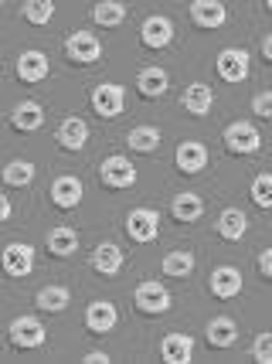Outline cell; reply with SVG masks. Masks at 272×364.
<instances>
[{"instance_id":"277c9868","label":"cell","mask_w":272,"mask_h":364,"mask_svg":"<svg viewBox=\"0 0 272 364\" xmlns=\"http://www.w3.org/2000/svg\"><path fill=\"white\" fill-rule=\"evenodd\" d=\"M136 310H143V314H167L170 310V293H167V286L157 283V279H146V283L136 286Z\"/></svg>"},{"instance_id":"d590c367","label":"cell","mask_w":272,"mask_h":364,"mask_svg":"<svg viewBox=\"0 0 272 364\" xmlns=\"http://www.w3.org/2000/svg\"><path fill=\"white\" fill-rule=\"evenodd\" d=\"M259 272H262L266 279L272 276V252L269 249H262V252H259Z\"/></svg>"},{"instance_id":"4dcf8cb0","label":"cell","mask_w":272,"mask_h":364,"mask_svg":"<svg viewBox=\"0 0 272 364\" xmlns=\"http://www.w3.org/2000/svg\"><path fill=\"white\" fill-rule=\"evenodd\" d=\"M163 272H167V276H177V279L191 276V272H194V255L187 252V249L167 252V255H163Z\"/></svg>"},{"instance_id":"cb8c5ba5","label":"cell","mask_w":272,"mask_h":364,"mask_svg":"<svg viewBox=\"0 0 272 364\" xmlns=\"http://www.w3.org/2000/svg\"><path fill=\"white\" fill-rule=\"evenodd\" d=\"M11 123H14V129H21V133H34V129H41V123H45V109L28 99V102H21L14 109Z\"/></svg>"},{"instance_id":"d6a6232c","label":"cell","mask_w":272,"mask_h":364,"mask_svg":"<svg viewBox=\"0 0 272 364\" xmlns=\"http://www.w3.org/2000/svg\"><path fill=\"white\" fill-rule=\"evenodd\" d=\"M252 201L259 208H272V174H259L252 181Z\"/></svg>"},{"instance_id":"d4e9b609","label":"cell","mask_w":272,"mask_h":364,"mask_svg":"<svg viewBox=\"0 0 272 364\" xmlns=\"http://www.w3.org/2000/svg\"><path fill=\"white\" fill-rule=\"evenodd\" d=\"M136 85H140V92L143 95H163L167 92V85H170V75L163 72V68H157V65H150V68H143L140 75H136Z\"/></svg>"},{"instance_id":"d6986e66","label":"cell","mask_w":272,"mask_h":364,"mask_svg":"<svg viewBox=\"0 0 272 364\" xmlns=\"http://www.w3.org/2000/svg\"><path fill=\"white\" fill-rule=\"evenodd\" d=\"M180 102H184V109L191 112V116H208L214 95H211V89L205 85V82H194V85H187V89H184Z\"/></svg>"},{"instance_id":"603a6c76","label":"cell","mask_w":272,"mask_h":364,"mask_svg":"<svg viewBox=\"0 0 272 364\" xmlns=\"http://www.w3.org/2000/svg\"><path fill=\"white\" fill-rule=\"evenodd\" d=\"M205 333H208L211 348H232L235 337H239V327H235L232 317H214V320H208V331Z\"/></svg>"},{"instance_id":"6da1fadb","label":"cell","mask_w":272,"mask_h":364,"mask_svg":"<svg viewBox=\"0 0 272 364\" xmlns=\"http://www.w3.org/2000/svg\"><path fill=\"white\" fill-rule=\"evenodd\" d=\"M65 55L75 65H92L102 58V45H99V38L92 31H75L65 38Z\"/></svg>"},{"instance_id":"5bb4252c","label":"cell","mask_w":272,"mask_h":364,"mask_svg":"<svg viewBox=\"0 0 272 364\" xmlns=\"http://www.w3.org/2000/svg\"><path fill=\"white\" fill-rule=\"evenodd\" d=\"M224 17H228V11H224V4H218V0H194L191 4V21L197 28H205V31L222 28Z\"/></svg>"},{"instance_id":"7402d4cb","label":"cell","mask_w":272,"mask_h":364,"mask_svg":"<svg viewBox=\"0 0 272 364\" xmlns=\"http://www.w3.org/2000/svg\"><path fill=\"white\" fill-rule=\"evenodd\" d=\"M92 266L102 276H116V272L123 269V249L116 242H102L96 252H92Z\"/></svg>"},{"instance_id":"3957f363","label":"cell","mask_w":272,"mask_h":364,"mask_svg":"<svg viewBox=\"0 0 272 364\" xmlns=\"http://www.w3.org/2000/svg\"><path fill=\"white\" fill-rule=\"evenodd\" d=\"M126 106V89L119 82H102L96 92H92V109L102 116V119H116Z\"/></svg>"},{"instance_id":"5b68a950","label":"cell","mask_w":272,"mask_h":364,"mask_svg":"<svg viewBox=\"0 0 272 364\" xmlns=\"http://www.w3.org/2000/svg\"><path fill=\"white\" fill-rule=\"evenodd\" d=\"M11 341H14V348H41L45 341H48V331H45V323L38 317H17L11 323Z\"/></svg>"},{"instance_id":"7c38bea8","label":"cell","mask_w":272,"mask_h":364,"mask_svg":"<svg viewBox=\"0 0 272 364\" xmlns=\"http://www.w3.org/2000/svg\"><path fill=\"white\" fill-rule=\"evenodd\" d=\"M161 354H163V361L167 364H187L194 358V337L191 333H163V341H161Z\"/></svg>"},{"instance_id":"484cf974","label":"cell","mask_w":272,"mask_h":364,"mask_svg":"<svg viewBox=\"0 0 272 364\" xmlns=\"http://www.w3.org/2000/svg\"><path fill=\"white\" fill-rule=\"evenodd\" d=\"M123 17H126V4H119V0H99L92 7V21L102 28H119Z\"/></svg>"},{"instance_id":"4fadbf2b","label":"cell","mask_w":272,"mask_h":364,"mask_svg":"<svg viewBox=\"0 0 272 364\" xmlns=\"http://www.w3.org/2000/svg\"><path fill=\"white\" fill-rule=\"evenodd\" d=\"M51 201H55V208H62V211L79 208L82 205V181L72 174L55 177V184H51Z\"/></svg>"},{"instance_id":"7a4b0ae2","label":"cell","mask_w":272,"mask_h":364,"mask_svg":"<svg viewBox=\"0 0 272 364\" xmlns=\"http://www.w3.org/2000/svg\"><path fill=\"white\" fill-rule=\"evenodd\" d=\"M0 266L7 276H14V279H24V276H31L34 269V245L28 242H11L4 255H0Z\"/></svg>"},{"instance_id":"8992f818","label":"cell","mask_w":272,"mask_h":364,"mask_svg":"<svg viewBox=\"0 0 272 364\" xmlns=\"http://www.w3.org/2000/svg\"><path fill=\"white\" fill-rule=\"evenodd\" d=\"M99 174H102V184H106V188H116V191H126L136 184V167H133L129 157H106Z\"/></svg>"},{"instance_id":"ac0fdd59","label":"cell","mask_w":272,"mask_h":364,"mask_svg":"<svg viewBox=\"0 0 272 364\" xmlns=\"http://www.w3.org/2000/svg\"><path fill=\"white\" fill-rule=\"evenodd\" d=\"M48 75V55L45 51H24L17 58V79L21 82H41Z\"/></svg>"},{"instance_id":"2e32d148","label":"cell","mask_w":272,"mask_h":364,"mask_svg":"<svg viewBox=\"0 0 272 364\" xmlns=\"http://www.w3.org/2000/svg\"><path fill=\"white\" fill-rule=\"evenodd\" d=\"M116 320H119V314H116V306L106 300L89 303V310H85V327L92 333H109L112 327H116Z\"/></svg>"},{"instance_id":"e0dca14e","label":"cell","mask_w":272,"mask_h":364,"mask_svg":"<svg viewBox=\"0 0 272 364\" xmlns=\"http://www.w3.org/2000/svg\"><path fill=\"white\" fill-rule=\"evenodd\" d=\"M58 143H62L65 150H82V146L89 143V123H85L82 116L62 119V127H58Z\"/></svg>"},{"instance_id":"9a60e30c","label":"cell","mask_w":272,"mask_h":364,"mask_svg":"<svg viewBox=\"0 0 272 364\" xmlns=\"http://www.w3.org/2000/svg\"><path fill=\"white\" fill-rule=\"evenodd\" d=\"M211 293H214L218 300L239 296L241 293V272L235 269V266H218V269L211 272Z\"/></svg>"},{"instance_id":"30bf717a","label":"cell","mask_w":272,"mask_h":364,"mask_svg":"<svg viewBox=\"0 0 272 364\" xmlns=\"http://www.w3.org/2000/svg\"><path fill=\"white\" fill-rule=\"evenodd\" d=\"M174 160H177V171L180 174H201L208 167V146L197 140H184L177 146Z\"/></svg>"},{"instance_id":"1f68e13d","label":"cell","mask_w":272,"mask_h":364,"mask_svg":"<svg viewBox=\"0 0 272 364\" xmlns=\"http://www.w3.org/2000/svg\"><path fill=\"white\" fill-rule=\"evenodd\" d=\"M51 17H55V4L51 0H28L24 4V21H31V24H48Z\"/></svg>"},{"instance_id":"52a82bcc","label":"cell","mask_w":272,"mask_h":364,"mask_svg":"<svg viewBox=\"0 0 272 364\" xmlns=\"http://www.w3.org/2000/svg\"><path fill=\"white\" fill-rule=\"evenodd\" d=\"M126 232L133 242H153L157 232H161V215L157 211H150V208H136V211H129L126 218Z\"/></svg>"},{"instance_id":"836d02e7","label":"cell","mask_w":272,"mask_h":364,"mask_svg":"<svg viewBox=\"0 0 272 364\" xmlns=\"http://www.w3.org/2000/svg\"><path fill=\"white\" fill-rule=\"evenodd\" d=\"M256 361L259 364H269L272 361V333L269 331H262L256 337Z\"/></svg>"},{"instance_id":"f546056e","label":"cell","mask_w":272,"mask_h":364,"mask_svg":"<svg viewBox=\"0 0 272 364\" xmlns=\"http://www.w3.org/2000/svg\"><path fill=\"white\" fill-rule=\"evenodd\" d=\"M126 143L136 150V154H153V150L161 146V129L157 127H136V129H129Z\"/></svg>"},{"instance_id":"4316f807","label":"cell","mask_w":272,"mask_h":364,"mask_svg":"<svg viewBox=\"0 0 272 364\" xmlns=\"http://www.w3.org/2000/svg\"><path fill=\"white\" fill-rule=\"evenodd\" d=\"M38 174V167H34L31 160H11L7 167H4V184H11V188H28Z\"/></svg>"},{"instance_id":"f1b7e54d","label":"cell","mask_w":272,"mask_h":364,"mask_svg":"<svg viewBox=\"0 0 272 364\" xmlns=\"http://www.w3.org/2000/svg\"><path fill=\"white\" fill-rule=\"evenodd\" d=\"M68 303H72V293H68L65 286H45V289L38 293V306H41L45 314H62Z\"/></svg>"},{"instance_id":"9c48e42d","label":"cell","mask_w":272,"mask_h":364,"mask_svg":"<svg viewBox=\"0 0 272 364\" xmlns=\"http://www.w3.org/2000/svg\"><path fill=\"white\" fill-rule=\"evenodd\" d=\"M140 38H143L146 48H153V51H161L174 41V21L163 14H153L143 21V28H140Z\"/></svg>"},{"instance_id":"ffe728a7","label":"cell","mask_w":272,"mask_h":364,"mask_svg":"<svg viewBox=\"0 0 272 364\" xmlns=\"http://www.w3.org/2000/svg\"><path fill=\"white\" fill-rule=\"evenodd\" d=\"M170 215H174L180 225L197 222V218L205 215V201H201L197 194H191V191H184V194H177L174 201H170Z\"/></svg>"},{"instance_id":"44dd1931","label":"cell","mask_w":272,"mask_h":364,"mask_svg":"<svg viewBox=\"0 0 272 364\" xmlns=\"http://www.w3.org/2000/svg\"><path fill=\"white\" fill-rule=\"evenodd\" d=\"M245 232H249V218H245V211H239V208H224L222 215H218V235L222 238L239 242V238H245Z\"/></svg>"},{"instance_id":"8d00e7d4","label":"cell","mask_w":272,"mask_h":364,"mask_svg":"<svg viewBox=\"0 0 272 364\" xmlns=\"http://www.w3.org/2000/svg\"><path fill=\"white\" fill-rule=\"evenodd\" d=\"M82 361L85 364H109V354H102V350H89Z\"/></svg>"},{"instance_id":"ba28073f","label":"cell","mask_w":272,"mask_h":364,"mask_svg":"<svg viewBox=\"0 0 272 364\" xmlns=\"http://www.w3.org/2000/svg\"><path fill=\"white\" fill-rule=\"evenodd\" d=\"M224 143H228L232 154H256L262 146V133L252 123H232L224 129Z\"/></svg>"},{"instance_id":"8fae6325","label":"cell","mask_w":272,"mask_h":364,"mask_svg":"<svg viewBox=\"0 0 272 364\" xmlns=\"http://www.w3.org/2000/svg\"><path fill=\"white\" fill-rule=\"evenodd\" d=\"M249 68H252L249 51H241V48H228V51L218 55V75L224 82H245L249 79Z\"/></svg>"},{"instance_id":"83f0119b","label":"cell","mask_w":272,"mask_h":364,"mask_svg":"<svg viewBox=\"0 0 272 364\" xmlns=\"http://www.w3.org/2000/svg\"><path fill=\"white\" fill-rule=\"evenodd\" d=\"M79 249V235H75V228H51L48 232V252L51 255H72Z\"/></svg>"},{"instance_id":"74e56055","label":"cell","mask_w":272,"mask_h":364,"mask_svg":"<svg viewBox=\"0 0 272 364\" xmlns=\"http://www.w3.org/2000/svg\"><path fill=\"white\" fill-rule=\"evenodd\" d=\"M11 218V201H7V194H0V225Z\"/></svg>"},{"instance_id":"e575fe53","label":"cell","mask_w":272,"mask_h":364,"mask_svg":"<svg viewBox=\"0 0 272 364\" xmlns=\"http://www.w3.org/2000/svg\"><path fill=\"white\" fill-rule=\"evenodd\" d=\"M252 109H256V116H272V95L259 92L256 99H252Z\"/></svg>"}]
</instances>
